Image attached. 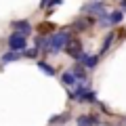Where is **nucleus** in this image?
<instances>
[{"label":"nucleus","instance_id":"1","mask_svg":"<svg viewBox=\"0 0 126 126\" xmlns=\"http://www.w3.org/2000/svg\"><path fill=\"white\" fill-rule=\"evenodd\" d=\"M67 42H69V32L67 30H61V32H57V34H53V36L48 38V53H59V50H63L67 46Z\"/></svg>","mask_w":126,"mask_h":126},{"label":"nucleus","instance_id":"2","mask_svg":"<svg viewBox=\"0 0 126 126\" xmlns=\"http://www.w3.org/2000/svg\"><path fill=\"white\" fill-rule=\"evenodd\" d=\"M9 48L13 50V53H25V48H27V40H25V36L23 34H19V32H13L9 36Z\"/></svg>","mask_w":126,"mask_h":126},{"label":"nucleus","instance_id":"3","mask_svg":"<svg viewBox=\"0 0 126 126\" xmlns=\"http://www.w3.org/2000/svg\"><path fill=\"white\" fill-rule=\"evenodd\" d=\"M65 50H67V55L69 57H74V59H78V61H80L82 59V46H80V42L78 40H69L67 42V46H65Z\"/></svg>","mask_w":126,"mask_h":126},{"label":"nucleus","instance_id":"4","mask_svg":"<svg viewBox=\"0 0 126 126\" xmlns=\"http://www.w3.org/2000/svg\"><path fill=\"white\" fill-rule=\"evenodd\" d=\"M80 63L84 65L86 69H94V67H97V63H99V55H82Z\"/></svg>","mask_w":126,"mask_h":126},{"label":"nucleus","instance_id":"5","mask_svg":"<svg viewBox=\"0 0 126 126\" xmlns=\"http://www.w3.org/2000/svg\"><path fill=\"white\" fill-rule=\"evenodd\" d=\"M13 30H17L19 34H23V36H27L32 32V25L30 21H25V19H19V21H13Z\"/></svg>","mask_w":126,"mask_h":126},{"label":"nucleus","instance_id":"6","mask_svg":"<svg viewBox=\"0 0 126 126\" xmlns=\"http://www.w3.org/2000/svg\"><path fill=\"white\" fill-rule=\"evenodd\" d=\"M61 82H63L65 86H78V82H80V80H78L72 72H65V74L61 76Z\"/></svg>","mask_w":126,"mask_h":126},{"label":"nucleus","instance_id":"7","mask_svg":"<svg viewBox=\"0 0 126 126\" xmlns=\"http://www.w3.org/2000/svg\"><path fill=\"white\" fill-rule=\"evenodd\" d=\"M78 124L80 126H97L99 120H97V118H90V116H80L78 118Z\"/></svg>","mask_w":126,"mask_h":126},{"label":"nucleus","instance_id":"8","mask_svg":"<svg viewBox=\"0 0 126 126\" xmlns=\"http://www.w3.org/2000/svg\"><path fill=\"white\" fill-rule=\"evenodd\" d=\"M17 59H21V53H13V50H9L6 55H2V63H11V61H17Z\"/></svg>","mask_w":126,"mask_h":126},{"label":"nucleus","instance_id":"9","mask_svg":"<svg viewBox=\"0 0 126 126\" xmlns=\"http://www.w3.org/2000/svg\"><path fill=\"white\" fill-rule=\"evenodd\" d=\"M38 67H40L42 72L46 74V76H55V69L50 67V63H46V61H38Z\"/></svg>","mask_w":126,"mask_h":126},{"label":"nucleus","instance_id":"10","mask_svg":"<svg viewBox=\"0 0 126 126\" xmlns=\"http://www.w3.org/2000/svg\"><path fill=\"white\" fill-rule=\"evenodd\" d=\"M122 19H124V13H122V11H113V13L109 15V23H111V25H116V23H120Z\"/></svg>","mask_w":126,"mask_h":126},{"label":"nucleus","instance_id":"11","mask_svg":"<svg viewBox=\"0 0 126 126\" xmlns=\"http://www.w3.org/2000/svg\"><path fill=\"white\" fill-rule=\"evenodd\" d=\"M72 74L78 78V80H86V74H84V69H82V65H74Z\"/></svg>","mask_w":126,"mask_h":126},{"label":"nucleus","instance_id":"12","mask_svg":"<svg viewBox=\"0 0 126 126\" xmlns=\"http://www.w3.org/2000/svg\"><path fill=\"white\" fill-rule=\"evenodd\" d=\"M111 40H113V34H107V38L103 40V46H101V55H103V53H107V48L111 46Z\"/></svg>","mask_w":126,"mask_h":126},{"label":"nucleus","instance_id":"13","mask_svg":"<svg viewBox=\"0 0 126 126\" xmlns=\"http://www.w3.org/2000/svg\"><path fill=\"white\" fill-rule=\"evenodd\" d=\"M74 27H76V30H86V27H88V19H78V21L74 23Z\"/></svg>","mask_w":126,"mask_h":126},{"label":"nucleus","instance_id":"14","mask_svg":"<svg viewBox=\"0 0 126 126\" xmlns=\"http://www.w3.org/2000/svg\"><path fill=\"white\" fill-rule=\"evenodd\" d=\"M82 101H88V103H93V101H97V94H94L93 90H88V93L82 97Z\"/></svg>","mask_w":126,"mask_h":126},{"label":"nucleus","instance_id":"15","mask_svg":"<svg viewBox=\"0 0 126 126\" xmlns=\"http://www.w3.org/2000/svg\"><path fill=\"white\" fill-rule=\"evenodd\" d=\"M36 53H38V48H30V50H25V57H36Z\"/></svg>","mask_w":126,"mask_h":126},{"label":"nucleus","instance_id":"16","mask_svg":"<svg viewBox=\"0 0 126 126\" xmlns=\"http://www.w3.org/2000/svg\"><path fill=\"white\" fill-rule=\"evenodd\" d=\"M61 120H65V116H55V118H50V124H57Z\"/></svg>","mask_w":126,"mask_h":126},{"label":"nucleus","instance_id":"17","mask_svg":"<svg viewBox=\"0 0 126 126\" xmlns=\"http://www.w3.org/2000/svg\"><path fill=\"white\" fill-rule=\"evenodd\" d=\"M61 2H63V0H50L48 6H57V4H61Z\"/></svg>","mask_w":126,"mask_h":126},{"label":"nucleus","instance_id":"18","mask_svg":"<svg viewBox=\"0 0 126 126\" xmlns=\"http://www.w3.org/2000/svg\"><path fill=\"white\" fill-rule=\"evenodd\" d=\"M50 4V0H40V6H42V9H44V6H48Z\"/></svg>","mask_w":126,"mask_h":126},{"label":"nucleus","instance_id":"19","mask_svg":"<svg viewBox=\"0 0 126 126\" xmlns=\"http://www.w3.org/2000/svg\"><path fill=\"white\" fill-rule=\"evenodd\" d=\"M120 4H122V9H124V11H126V0H122Z\"/></svg>","mask_w":126,"mask_h":126}]
</instances>
